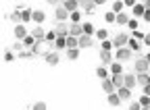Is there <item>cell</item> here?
<instances>
[{
    "mask_svg": "<svg viewBox=\"0 0 150 110\" xmlns=\"http://www.w3.org/2000/svg\"><path fill=\"white\" fill-rule=\"evenodd\" d=\"M67 58H69V60H77V58H79V48L67 50Z\"/></svg>",
    "mask_w": 150,
    "mask_h": 110,
    "instance_id": "cell-26",
    "label": "cell"
},
{
    "mask_svg": "<svg viewBox=\"0 0 150 110\" xmlns=\"http://www.w3.org/2000/svg\"><path fill=\"white\" fill-rule=\"evenodd\" d=\"M13 33H15V38H17V40H19V42H23V40H25V38H27V35H29V33H27V29H25V27H23V25H17V27H15V31H13Z\"/></svg>",
    "mask_w": 150,
    "mask_h": 110,
    "instance_id": "cell-5",
    "label": "cell"
},
{
    "mask_svg": "<svg viewBox=\"0 0 150 110\" xmlns=\"http://www.w3.org/2000/svg\"><path fill=\"white\" fill-rule=\"evenodd\" d=\"M44 19H46L44 11H33V23H38V25H40V23H42Z\"/></svg>",
    "mask_w": 150,
    "mask_h": 110,
    "instance_id": "cell-22",
    "label": "cell"
},
{
    "mask_svg": "<svg viewBox=\"0 0 150 110\" xmlns=\"http://www.w3.org/2000/svg\"><path fill=\"white\" fill-rule=\"evenodd\" d=\"M88 46H92V38L90 35H81L79 38V48H88Z\"/></svg>",
    "mask_w": 150,
    "mask_h": 110,
    "instance_id": "cell-27",
    "label": "cell"
},
{
    "mask_svg": "<svg viewBox=\"0 0 150 110\" xmlns=\"http://www.w3.org/2000/svg\"><path fill=\"white\" fill-rule=\"evenodd\" d=\"M146 4H142V2H136V6H134V19H136V17H144L146 15Z\"/></svg>",
    "mask_w": 150,
    "mask_h": 110,
    "instance_id": "cell-8",
    "label": "cell"
},
{
    "mask_svg": "<svg viewBox=\"0 0 150 110\" xmlns=\"http://www.w3.org/2000/svg\"><path fill=\"white\" fill-rule=\"evenodd\" d=\"M54 48H56V50H61V48H67V38H56V42H54Z\"/></svg>",
    "mask_w": 150,
    "mask_h": 110,
    "instance_id": "cell-31",
    "label": "cell"
},
{
    "mask_svg": "<svg viewBox=\"0 0 150 110\" xmlns=\"http://www.w3.org/2000/svg\"><path fill=\"white\" fill-rule=\"evenodd\" d=\"M69 35H71V38H81V35H83V25H81V23H79V25H71Z\"/></svg>",
    "mask_w": 150,
    "mask_h": 110,
    "instance_id": "cell-7",
    "label": "cell"
},
{
    "mask_svg": "<svg viewBox=\"0 0 150 110\" xmlns=\"http://www.w3.org/2000/svg\"><path fill=\"white\" fill-rule=\"evenodd\" d=\"M140 46H142V44H140L136 38H131V40H129V44H127V48H129L131 52H134V50H140Z\"/></svg>",
    "mask_w": 150,
    "mask_h": 110,
    "instance_id": "cell-30",
    "label": "cell"
},
{
    "mask_svg": "<svg viewBox=\"0 0 150 110\" xmlns=\"http://www.w3.org/2000/svg\"><path fill=\"white\" fill-rule=\"evenodd\" d=\"M138 77V83L142 85V87H146L148 83H150V75H148V73H142V75H136Z\"/></svg>",
    "mask_w": 150,
    "mask_h": 110,
    "instance_id": "cell-21",
    "label": "cell"
},
{
    "mask_svg": "<svg viewBox=\"0 0 150 110\" xmlns=\"http://www.w3.org/2000/svg\"><path fill=\"white\" fill-rule=\"evenodd\" d=\"M129 110H142L140 102H131V104H129Z\"/></svg>",
    "mask_w": 150,
    "mask_h": 110,
    "instance_id": "cell-40",
    "label": "cell"
},
{
    "mask_svg": "<svg viewBox=\"0 0 150 110\" xmlns=\"http://www.w3.org/2000/svg\"><path fill=\"white\" fill-rule=\"evenodd\" d=\"M129 21H131V17H129V15H125V13L117 15V25H129Z\"/></svg>",
    "mask_w": 150,
    "mask_h": 110,
    "instance_id": "cell-16",
    "label": "cell"
},
{
    "mask_svg": "<svg viewBox=\"0 0 150 110\" xmlns=\"http://www.w3.org/2000/svg\"><path fill=\"white\" fill-rule=\"evenodd\" d=\"M33 110H46V104H44V102H38V104L33 106Z\"/></svg>",
    "mask_w": 150,
    "mask_h": 110,
    "instance_id": "cell-41",
    "label": "cell"
},
{
    "mask_svg": "<svg viewBox=\"0 0 150 110\" xmlns=\"http://www.w3.org/2000/svg\"><path fill=\"white\" fill-rule=\"evenodd\" d=\"M83 35H90V38H92V35H96V29H94V25L90 21L83 23Z\"/></svg>",
    "mask_w": 150,
    "mask_h": 110,
    "instance_id": "cell-14",
    "label": "cell"
},
{
    "mask_svg": "<svg viewBox=\"0 0 150 110\" xmlns=\"http://www.w3.org/2000/svg\"><path fill=\"white\" fill-rule=\"evenodd\" d=\"M31 35H33V38H35L38 42H40V40H46V31H44V29H42L40 25H38V27H35V29L31 31Z\"/></svg>",
    "mask_w": 150,
    "mask_h": 110,
    "instance_id": "cell-12",
    "label": "cell"
},
{
    "mask_svg": "<svg viewBox=\"0 0 150 110\" xmlns=\"http://www.w3.org/2000/svg\"><path fill=\"white\" fill-rule=\"evenodd\" d=\"M35 42H38V40H35V38H33V35L29 33V35H27V38L23 40V46H27V48H35Z\"/></svg>",
    "mask_w": 150,
    "mask_h": 110,
    "instance_id": "cell-28",
    "label": "cell"
},
{
    "mask_svg": "<svg viewBox=\"0 0 150 110\" xmlns=\"http://www.w3.org/2000/svg\"><path fill=\"white\" fill-rule=\"evenodd\" d=\"M136 83H138V77H136V75H125V85H123V87L134 89V87H136Z\"/></svg>",
    "mask_w": 150,
    "mask_h": 110,
    "instance_id": "cell-10",
    "label": "cell"
},
{
    "mask_svg": "<svg viewBox=\"0 0 150 110\" xmlns=\"http://www.w3.org/2000/svg\"><path fill=\"white\" fill-rule=\"evenodd\" d=\"M144 96H148V98H150V83L144 87Z\"/></svg>",
    "mask_w": 150,
    "mask_h": 110,
    "instance_id": "cell-42",
    "label": "cell"
},
{
    "mask_svg": "<svg viewBox=\"0 0 150 110\" xmlns=\"http://www.w3.org/2000/svg\"><path fill=\"white\" fill-rule=\"evenodd\" d=\"M96 75H98V77L104 81V79H108V71H106L104 67H98V69H96Z\"/></svg>",
    "mask_w": 150,
    "mask_h": 110,
    "instance_id": "cell-32",
    "label": "cell"
},
{
    "mask_svg": "<svg viewBox=\"0 0 150 110\" xmlns=\"http://www.w3.org/2000/svg\"><path fill=\"white\" fill-rule=\"evenodd\" d=\"M77 6H79V4H77V2H75V0H67V2L63 4V8H65V11H67L69 15H71V13H75V11H77Z\"/></svg>",
    "mask_w": 150,
    "mask_h": 110,
    "instance_id": "cell-11",
    "label": "cell"
},
{
    "mask_svg": "<svg viewBox=\"0 0 150 110\" xmlns=\"http://www.w3.org/2000/svg\"><path fill=\"white\" fill-rule=\"evenodd\" d=\"M96 38H98L100 42H106V40H108V31H106V29H96Z\"/></svg>",
    "mask_w": 150,
    "mask_h": 110,
    "instance_id": "cell-29",
    "label": "cell"
},
{
    "mask_svg": "<svg viewBox=\"0 0 150 110\" xmlns=\"http://www.w3.org/2000/svg\"><path fill=\"white\" fill-rule=\"evenodd\" d=\"M127 27H129V29H131V31H138V19H131V21H129V25H127Z\"/></svg>",
    "mask_w": 150,
    "mask_h": 110,
    "instance_id": "cell-38",
    "label": "cell"
},
{
    "mask_svg": "<svg viewBox=\"0 0 150 110\" xmlns=\"http://www.w3.org/2000/svg\"><path fill=\"white\" fill-rule=\"evenodd\" d=\"M112 48H115V44H112L110 40H106V42H102V52H110Z\"/></svg>",
    "mask_w": 150,
    "mask_h": 110,
    "instance_id": "cell-35",
    "label": "cell"
},
{
    "mask_svg": "<svg viewBox=\"0 0 150 110\" xmlns=\"http://www.w3.org/2000/svg\"><path fill=\"white\" fill-rule=\"evenodd\" d=\"M110 73H112V75H123V64L112 62V64H110Z\"/></svg>",
    "mask_w": 150,
    "mask_h": 110,
    "instance_id": "cell-23",
    "label": "cell"
},
{
    "mask_svg": "<svg viewBox=\"0 0 150 110\" xmlns=\"http://www.w3.org/2000/svg\"><path fill=\"white\" fill-rule=\"evenodd\" d=\"M121 102H123V100L119 98V94H117V91L108 96V104H110V106H121Z\"/></svg>",
    "mask_w": 150,
    "mask_h": 110,
    "instance_id": "cell-18",
    "label": "cell"
},
{
    "mask_svg": "<svg viewBox=\"0 0 150 110\" xmlns=\"http://www.w3.org/2000/svg\"><path fill=\"white\" fill-rule=\"evenodd\" d=\"M54 17H56V21H59V23H65V21L69 19V13H67L63 6H59V8L54 11Z\"/></svg>",
    "mask_w": 150,
    "mask_h": 110,
    "instance_id": "cell-6",
    "label": "cell"
},
{
    "mask_svg": "<svg viewBox=\"0 0 150 110\" xmlns=\"http://www.w3.org/2000/svg\"><path fill=\"white\" fill-rule=\"evenodd\" d=\"M144 58H146V60H148V64H150V52L146 54V56H144Z\"/></svg>",
    "mask_w": 150,
    "mask_h": 110,
    "instance_id": "cell-45",
    "label": "cell"
},
{
    "mask_svg": "<svg viewBox=\"0 0 150 110\" xmlns=\"http://www.w3.org/2000/svg\"><path fill=\"white\" fill-rule=\"evenodd\" d=\"M100 58H102V62H104V64H110V62H112L110 52H100Z\"/></svg>",
    "mask_w": 150,
    "mask_h": 110,
    "instance_id": "cell-34",
    "label": "cell"
},
{
    "mask_svg": "<svg viewBox=\"0 0 150 110\" xmlns=\"http://www.w3.org/2000/svg\"><path fill=\"white\" fill-rule=\"evenodd\" d=\"M19 17H21V21H23V23L33 21V13H29V11H21V13H19Z\"/></svg>",
    "mask_w": 150,
    "mask_h": 110,
    "instance_id": "cell-24",
    "label": "cell"
},
{
    "mask_svg": "<svg viewBox=\"0 0 150 110\" xmlns=\"http://www.w3.org/2000/svg\"><path fill=\"white\" fill-rule=\"evenodd\" d=\"M115 58H117V62L129 60V58H131V50H129V48H119L117 54H115Z\"/></svg>",
    "mask_w": 150,
    "mask_h": 110,
    "instance_id": "cell-3",
    "label": "cell"
},
{
    "mask_svg": "<svg viewBox=\"0 0 150 110\" xmlns=\"http://www.w3.org/2000/svg\"><path fill=\"white\" fill-rule=\"evenodd\" d=\"M148 75H150V71H148Z\"/></svg>",
    "mask_w": 150,
    "mask_h": 110,
    "instance_id": "cell-47",
    "label": "cell"
},
{
    "mask_svg": "<svg viewBox=\"0 0 150 110\" xmlns=\"http://www.w3.org/2000/svg\"><path fill=\"white\" fill-rule=\"evenodd\" d=\"M69 21H71V25H79V21H81V13H79V11L71 13V15H69Z\"/></svg>",
    "mask_w": 150,
    "mask_h": 110,
    "instance_id": "cell-19",
    "label": "cell"
},
{
    "mask_svg": "<svg viewBox=\"0 0 150 110\" xmlns=\"http://www.w3.org/2000/svg\"><path fill=\"white\" fill-rule=\"evenodd\" d=\"M138 102H140V106H142V108L150 106V98H148V96H140V98H138Z\"/></svg>",
    "mask_w": 150,
    "mask_h": 110,
    "instance_id": "cell-36",
    "label": "cell"
},
{
    "mask_svg": "<svg viewBox=\"0 0 150 110\" xmlns=\"http://www.w3.org/2000/svg\"><path fill=\"white\" fill-rule=\"evenodd\" d=\"M129 40H131V38H129L127 33H117V38L112 40V44H115V48L119 50V48H125V46L129 44Z\"/></svg>",
    "mask_w": 150,
    "mask_h": 110,
    "instance_id": "cell-2",
    "label": "cell"
},
{
    "mask_svg": "<svg viewBox=\"0 0 150 110\" xmlns=\"http://www.w3.org/2000/svg\"><path fill=\"white\" fill-rule=\"evenodd\" d=\"M142 19H144V21H148V23H150V11H146V15H144V17H142Z\"/></svg>",
    "mask_w": 150,
    "mask_h": 110,
    "instance_id": "cell-43",
    "label": "cell"
},
{
    "mask_svg": "<svg viewBox=\"0 0 150 110\" xmlns=\"http://www.w3.org/2000/svg\"><path fill=\"white\" fill-rule=\"evenodd\" d=\"M73 48H79V38H67V50H73Z\"/></svg>",
    "mask_w": 150,
    "mask_h": 110,
    "instance_id": "cell-20",
    "label": "cell"
},
{
    "mask_svg": "<svg viewBox=\"0 0 150 110\" xmlns=\"http://www.w3.org/2000/svg\"><path fill=\"white\" fill-rule=\"evenodd\" d=\"M102 89L110 96V94H115V89H117V87H115V83H112L110 79H104V81H102Z\"/></svg>",
    "mask_w": 150,
    "mask_h": 110,
    "instance_id": "cell-9",
    "label": "cell"
},
{
    "mask_svg": "<svg viewBox=\"0 0 150 110\" xmlns=\"http://www.w3.org/2000/svg\"><path fill=\"white\" fill-rule=\"evenodd\" d=\"M104 21H106V23H117V15L112 13V11H108V13L104 15Z\"/></svg>",
    "mask_w": 150,
    "mask_h": 110,
    "instance_id": "cell-33",
    "label": "cell"
},
{
    "mask_svg": "<svg viewBox=\"0 0 150 110\" xmlns=\"http://www.w3.org/2000/svg\"><path fill=\"white\" fill-rule=\"evenodd\" d=\"M144 44H146V46H150V33H146V38H144Z\"/></svg>",
    "mask_w": 150,
    "mask_h": 110,
    "instance_id": "cell-44",
    "label": "cell"
},
{
    "mask_svg": "<svg viewBox=\"0 0 150 110\" xmlns=\"http://www.w3.org/2000/svg\"><path fill=\"white\" fill-rule=\"evenodd\" d=\"M134 38H136V40H144V38H146V33L138 29V31H134Z\"/></svg>",
    "mask_w": 150,
    "mask_h": 110,
    "instance_id": "cell-39",
    "label": "cell"
},
{
    "mask_svg": "<svg viewBox=\"0 0 150 110\" xmlns=\"http://www.w3.org/2000/svg\"><path fill=\"white\" fill-rule=\"evenodd\" d=\"M123 6H125V2L115 0V2H112V13H115V15H121V13H123Z\"/></svg>",
    "mask_w": 150,
    "mask_h": 110,
    "instance_id": "cell-25",
    "label": "cell"
},
{
    "mask_svg": "<svg viewBox=\"0 0 150 110\" xmlns=\"http://www.w3.org/2000/svg\"><path fill=\"white\" fill-rule=\"evenodd\" d=\"M112 83H115V87L119 89V87H123L125 85V75H112V79H110Z\"/></svg>",
    "mask_w": 150,
    "mask_h": 110,
    "instance_id": "cell-15",
    "label": "cell"
},
{
    "mask_svg": "<svg viewBox=\"0 0 150 110\" xmlns=\"http://www.w3.org/2000/svg\"><path fill=\"white\" fill-rule=\"evenodd\" d=\"M56 38H59L56 31H46V40H48V42H56Z\"/></svg>",
    "mask_w": 150,
    "mask_h": 110,
    "instance_id": "cell-37",
    "label": "cell"
},
{
    "mask_svg": "<svg viewBox=\"0 0 150 110\" xmlns=\"http://www.w3.org/2000/svg\"><path fill=\"white\" fill-rule=\"evenodd\" d=\"M117 94H119L121 100H129V98H131V89H127V87H119V89H117Z\"/></svg>",
    "mask_w": 150,
    "mask_h": 110,
    "instance_id": "cell-17",
    "label": "cell"
},
{
    "mask_svg": "<svg viewBox=\"0 0 150 110\" xmlns=\"http://www.w3.org/2000/svg\"><path fill=\"white\" fill-rule=\"evenodd\" d=\"M142 110H150V106H146V108H142Z\"/></svg>",
    "mask_w": 150,
    "mask_h": 110,
    "instance_id": "cell-46",
    "label": "cell"
},
{
    "mask_svg": "<svg viewBox=\"0 0 150 110\" xmlns=\"http://www.w3.org/2000/svg\"><path fill=\"white\" fill-rule=\"evenodd\" d=\"M46 62L52 64V67L59 64V54H56V52H48V54H46Z\"/></svg>",
    "mask_w": 150,
    "mask_h": 110,
    "instance_id": "cell-13",
    "label": "cell"
},
{
    "mask_svg": "<svg viewBox=\"0 0 150 110\" xmlns=\"http://www.w3.org/2000/svg\"><path fill=\"white\" fill-rule=\"evenodd\" d=\"M134 69H136L134 75H142V73H148V71H150V64H148L146 58H138L136 64H134Z\"/></svg>",
    "mask_w": 150,
    "mask_h": 110,
    "instance_id": "cell-1",
    "label": "cell"
},
{
    "mask_svg": "<svg viewBox=\"0 0 150 110\" xmlns=\"http://www.w3.org/2000/svg\"><path fill=\"white\" fill-rule=\"evenodd\" d=\"M69 29H71V25H67V23H59L56 25V35H59V38H69Z\"/></svg>",
    "mask_w": 150,
    "mask_h": 110,
    "instance_id": "cell-4",
    "label": "cell"
}]
</instances>
